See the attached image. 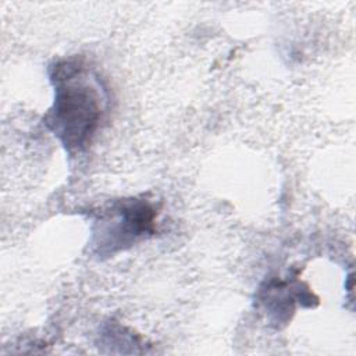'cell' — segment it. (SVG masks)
<instances>
[{
    "label": "cell",
    "instance_id": "3957f363",
    "mask_svg": "<svg viewBox=\"0 0 356 356\" xmlns=\"http://www.w3.org/2000/svg\"><path fill=\"white\" fill-rule=\"evenodd\" d=\"M302 285V282L299 284L296 281L289 282L273 280L266 284V288H260L259 300L263 303L268 317L274 323H286L295 310L296 300L303 306H306L305 302L312 306V292L307 286L300 289Z\"/></svg>",
    "mask_w": 356,
    "mask_h": 356
},
{
    "label": "cell",
    "instance_id": "7a4b0ae2",
    "mask_svg": "<svg viewBox=\"0 0 356 356\" xmlns=\"http://www.w3.org/2000/svg\"><path fill=\"white\" fill-rule=\"evenodd\" d=\"M157 210L152 202L129 197L111 202L97 211L93 229V250L99 256H113L138 239L156 232Z\"/></svg>",
    "mask_w": 356,
    "mask_h": 356
},
{
    "label": "cell",
    "instance_id": "6da1fadb",
    "mask_svg": "<svg viewBox=\"0 0 356 356\" xmlns=\"http://www.w3.org/2000/svg\"><path fill=\"white\" fill-rule=\"evenodd\" d=\"M54 102L44 115V125L61 145L82 152L95 136L107 107V93L99 76L82 60L57 61L50 68Z\"/></svg>",
    "mask_w": 356,
    "mask_h": 356
}]
</instances>
